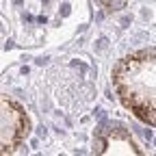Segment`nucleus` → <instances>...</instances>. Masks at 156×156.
Wrapping results in <instances>:
<instances>
[{
	"instance_id": "obj_5",
	"label": "nucleus",
	"mask_w": 156,
	"mask_h": 156,
	"mask_svg": "<svg viewBox=\"0 0 156 156\" xmlns=\"http://www.w3.org/2000/svg\"><path fill=\"white\" fill-rule=\"evenodd\" d=\"M61 15H69V5H63L61 7Z\"/></svg>"
},
{
	"instance_id": "obj_7",
	"label": "nucleus",
	"mask_w": 156,
	"mask_h": 156,
	"mask_svg": "<svg viewBox=\"0 0 156 156\" xmlns=\"http://www.w3.org/2000/svg\"><path fill=\"white\" fill-rule=\"evenodd\" d=\"M98 2H104V0H98Z\"/></svg>"
},
{
	"instance_id": "obj_1",
	"label": "nucleus",
	"mask_w": 156,
	"mask_h": 156,
	"mask_svg": "<svg viewBox=\"0 0 156 156\" xmlns=\"http://www.w3.org/2000/svg\"><path fill=\"white\" fill-rule=\"evenodd\" d=\"M130 111L136 115V119L147 122L150 126H154V104H136V106H132Z\"/></svg>"
},
{
	"instance_id": "obj_4",
	"label": "nucleus",
	"mask_w": 156,
	"mask_h": 156,
	"mask_svg": "<svg viewBox=\"0 0 156 156\" xmlns=\"http://www.w3.org/2000/svg\"><path fill=\"white\" fill-rule=\"evenodd\" d=\"M106 46H108V41H106L104 37H102V39H98V44H95V48H98V50H106Z\"/></svg>"
},
{
	"instance_id": "obj_2",
	"label": "nucleus",
	"mask_w": 156,
	"mask_h": 156,
	"mask_svg": "<svg viewBox=\"0 0 156 156\" xmlns=\"http://www.w3.org/2000/svg\"><path fill=\"white\" fill-rule=\"evenodd\" d=\"M104 150H106V139L100 134V136H95V139H93V152L95 154H102Z\"/></svg>"
},
{
	"instance_id": "obj_3",
	"label": "nucleus",
	"mask_w": 156,
	"mask_h": 156,
	"mask_svg": "<svg viewBox=\"0 0 156 156\" xmlns=\"http://www.w3.org/2000/svg\"><path fill=\"white\" fill-rule=\"evenodd\" d=\"M124 7H126V0H108V9H113V11H119Z\"/></svg>"
},
{
	"instance_id": "obj_6",
	"label": "nucleus",
	"mask_w": 156,
	"mask_h": 156,
	"mask_svg": "<svg viewBox=\"0 0 156 156\" xmlns=\"http://www.w3.org/2000/svg\"><path fill=\"white\" fill-rule=\"evenodd\" d=\"M128 24H130V17H128V15H124V17H122V26H124V28H126V26H128Z\"/></svg>"
}]
</instances>
